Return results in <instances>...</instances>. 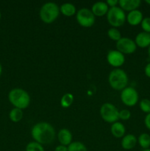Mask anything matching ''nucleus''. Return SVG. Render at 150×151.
Returning <instances> with one entry per match:
<instances>
[{
    "label": "nucleus",
    "mask_w": 150,
    "mask_h": 151,
    "mask_svg": "<svg viewBox=\"0 0 150 151\" xmlns=\"http://www.w3.org/2000/svg\"><path fill=\"white\" fill-rule=\"evenodd\" d=\"M31 135L35 142L43 145L52 143L55 139L56 133L51 124L46 122H41L32 127Z\"/></svg>",
    "instance_id": "f257e3e1"
},
{
    "label": "nucleus",
    "mask_w": 150,
    "mask_h": 151,
    "mask_svg": "<svg viewBox=\"0 0 150 151\" xmlns=\"http://www.w3.org/2000/svg\"><path fill=\"white\" fill-rule=\"evenodd\" d=\"M8 100L14 106L21 110L26 109L30 103V97L25 90L20 88L12 89L8 94Z\"/></svg>",
    "instance_id": "f03ea898"
},
{
    "label": "nucleus",
    "mask_w": 150,
    "mask_h": 151,
    "mask_svg": "<svg viewBox=\"0 0 150 151\" xmlns=\"http://www.w3.org/2000/svg\"><path fill=\"white\" fill-rule=\"evenodd\" d=\"M108 83L114 90L122 91L127 87L128 76L123 69H115L109 74Z\"/></svg>",
    "instance_id": "7ed1b4c3"
},
{
    "label": "nucleus",
    "mask_w": 150,
    "mask_h": 151,
    "mask_svg": "<svg viewBox=\"0 0 150 151\" xmlns=\"http://www.w3.org/2000/svg\"><path fill=\"white\" fill-rule=\"evenodd\" d=\"M60 7L54 2H47L43 4L40 10V18L46 24H51L57 19L60 14Z\"/></svg>",
    "instance_id": "20e7f679"
},
{
    "label": "nucleus",
    "mask_w": 150,
    "mask_h": 151,
    "mask_svg": "<svg viewBox=\"0 0 150 151\" xmlns=\"http://www.w3.org/2000/svg\"><path fill=\"white\" fill-rule=\"evenodd\" d=\"M126 16L124 11L120 7H110L107 13V19L108 23L115 28L120 27L126 22Z\"/></svg>",
    "instance_id": "39448f33"
},
{
    "label": "nucleus",
    "mask_w": 150,
    "mask_h": 151,
    "mask_svg": "<svg viewBox=\"0 0 150 151\" xmlns=\"http://www.w3.org/2000/svg\"><path fill=\"white\" fill-rule=\"evenodd\" d=\"M100 114L104 121L108 123H114L119 119V111L113 104L104 103L100 109Z\"/></svg>",
    "instance_id": "423d86ee"
},
{
    "label": "nucleus",
    "mask_w": 150,
    "mask_h": 151,
    "mask_svg": "<svg viewBox=\"0 0 150 151\" xmlns=\"http://www.w3.org/2000/svg\"><path fill=\"white\" fill-rule=\"evenodd\" d=\"M76 19L78 24L83 27H91L95 23V16L88 8H82L78 10Z\"/></svg>",
    "instance_id": "0eeeda50"
},
{
    "label": "nucleus",
    "mask_w": 150,
    "mask_h": 151,
    "mask_svg": "<svg viewBox=\"0 0 150 151\" xmlns=\"http://www.w3.org/2000/svg\"><path fill=\"white\" fill-rule=\"evenodd\" d=\"M139 99L138 93L132 87H126L121 93V100L125 106L132 107L137 104Z\"/></svg>",
    "instance_id": "6e6552de"
},
{
    "label": "nucleus",
    "mask_w": 150,
    "mask_h": 151,
    "mask_svg": "<svg viewBox=\"0 0 150 151\" xmlns=\"http://www.w3.org/2000/svg\"><path fill=\"white\" fill-rule=\"evenodd\" d=\"M116 48L118 51L121 52L122 54L129 55L135 52L137 49V46L135 41L132 39L126 37H122L116 42Z\"/></svg>",
    "instance_id": "1a4fd4ad"
},
{
    "label": "nucleus",
    "mask_w": 150,
    "mask_h": 151,
    "mask_svg": "<svg viewBox=\"0 0 150 151\" xmlns=\"http://www.w3.org/2000/svg\"><path fill=\"white\" fill-rule=\"evenodd\" d=\"M107 60L110 66L116 67L117 69L118 67H120L124 63V55L118 51L117 50H110L107 53Z\"/></svg>",
    "instance_id": "9d476101"
},
{
    "label": "nucleus",
    "mask_w": 150,
    "mask_h": 151,
    "mask_svg": "<svg viewBox=\"0 0 150 151\" xmlns=\"http://www.w3.org/2000/svg\"><path fill=\"white\" fill-rule=\"evenodd\" d=\"M144 17L141 11L139 10H135L128 13L126 20L131 26H137L141 23Z\"/></svg>",
    "instance_id": "9b49d317"
},
{
    "label": "nucleus",
    "mask_w": 150,
    "mask_h": 151,
    "mask_svg": "<svg viewBox=\"0 0 150 151\" xmlns=\"http://www.w3.org/2000/svg\"><path fill=\"white\" fill-rule=\"evenodd\" d=\"M140 0H120L119 1V7L124 11L131 12L132 10H138L141 5Z\"/></svg>",
    "instance_id": "f8f14e48"
},
{
    "label": "nucleus",
    "mask_w": 150,
    "mask_h": 151,
    "mask_svg": "<svg viewBox=\"0 0 150 151\" xmlns=\"http://www.w3.org/2000/svg\"><path fill=\"white\" fill-rule=\"evenodd\" d=\"M109 10V7L104 1H97L94 3L91 8V11L95 16H101L107 15Z\"/></svg>",
    "instance_id": "ddd939ff"
},
{
    "label": "nucleus",
    "mask_w": 150,
    "mask_h": 151,
    "mask_svg": "<svg viewBox=\"0 0 150 151\" xmlns=\"http://www.w3.org/2000/svg\"><path fill=\"white\" fill-rule=\"evenodd\" d=\"M57 139L60 145L68 147L72 142V134L69 130L63 128L59 131L57 134Z\"/></svg>",
    "instance_id": "4468645a"
},
{
    "label": "nucleus",
    "mask_w": 150,
    "mask_h": 151,
    "mask_svg": "<svg viewBox=\"0 0 150 151\" xmlns=\"http://www.w3.org/2000/svg\"><path fill=\"white\" fill-rule=\"evenodd\" d=\"M136 46L141 48H146L150 46V33L146 32H139L135 39Z\"/></svg>",
    "instance_id": "2eb2a0df"
},
{
    "label": "nucleus",
    "mask_w": 150,
    "mask_h": 151,
    "mask_svg": "<svg viewBox=\"0 0 150 151\" xmlns=\"http://www.w3.org/2000/svg\"><path fill=\"white\" fill-rule=\"evenodd\" d=\"M137 142H138V139L133 134H126L122 138L121 145L123 149L129 150L135 147Z\"/></svg>",
    "instance_id": "dca6fc26"
},
{
    "label": "nucleus",
    "mask_w": 150,
    "mask_h": 151,
    "mask_svg": "<svg viewBox=\"0 0 150 151\" xmlns=\"http://www.w3.org/2000/svg\"><path fill=\"white\" fill-rule=\"evenodd\" d=\"M110 131H111L112 135L116 138H123L124 137L126 128L122 123L116 122L111 125Z\"/></svg>",
    "instance_id": "f3484780"
},
{
    "label": "nucleus",
    "mask_w": 150,
    "mask_h": 151,
    "mask_svg": "<svg viewBox=\"0 0 150 151\" xmlns=\"http://www.w3.org/2000/svg\"><path fill=\"white\" fill-rule=\"evenodd\" d=\"M60 12L65 16H73L76 13V7L71 3H64L60 7Z\"/></svg>",
    "instance_id": "a211bd4d"
},
{
    "label": "nucleus",
    "mask_w": 150,
    "mask_h": 151,
    "mask_svg": "<svg viewBox=\"0 0 150 151\" xmlns=\"http://www.w3.org/2000/svg\"><path fill=\"white\" fill-rule=\"evenodd\" d=\"M10 120L13 122H19L23 118V111L21 109H18V108H14L12 109L9 114Z\"/></svg>",
    "instance_id": "6ab92c4d"
},
{
    "label": "nucleus",
    "mask_w": 150,
    "mask_h": 151,
    "mask_svg": "<svg viewBox=\"0 0 150 151\" xmlns=\"http://www.w3.org/2000/svg\"><path fill=\"white\" fill-rule=\"evenodd\" d=\"M138 142L139 145L142 147L143 149L146 150V149H149L150 147V136L149 134H141L139 136L138 139Z\"/></svg>",
    "instance_id": "aec40b11"
},
{
    "label": "nucleus",
    "mask_w": 150,
    "mask_h": 151,
    "mask_svg": "<svg viewBox=\"0 0 150 151\" xmlns=\"http://www.w3.org/2000/svg\"><path fill=\"white\" fill-rule=\"evenodd\" d=\"M74 102V96L71 93H66L63 97H61L60 100V105L64 109L69 108L72 105Z\"/></svg>",
    "instance_id": "412c9836"
},
{
    "label": "nucleus",
    "mask_w": 150,
    "mask_h": 151,
    "mask_svg": "<svg viewBox=\"0 0 150 151\" xmlns=\"http://www.w3.org/2000/svg\"><path fill=\"white\" fill-rule=\"evenodd\" d=\"M68 151H88L87 147L80 142H73L68 146Z\"/></svg>",
    "instance_id": "4be33fe9"
},
{
    "label": "nucleus",
    "mask_w": 150,
    "mask_h": 151,
    "mask_svg": "<svg viewBox=\"0 0 150 151\" xmlns=\"http://www.w3.org/2000/svg\"><path fill=\"white\" fill-rule=\"evenodd\" d=\"M107 35H108V37L110 39L116 41V42L122 38L120 31L117 28L115 27H112L108 29V31H107Z\"/></svg>",
    "instance_id": "5701e85b"
},
{
    "label": "nucleus",
    "mask_w": 150,
    "mask_h": 151,
    "mask_svg": "<svg viewBox=\"0 0 150 151\" xmlns=\"http://www.w3.org/2000/svg\"><path fill=\"white\" fill-rule=\"evenodd\" d=\"M26 151H45L42 145L36 142H31L28 143L26 146Z\"/></svg>",
    "instance_id": "b1692460"
},
{
    "label": "nucleus",
    "mask_w": 150,
    "mask_h": 151,
    "mask_svg": "<svg viewBox=\"0 0 150 151\" xmlns=\"http://www.w3.org/2000/svg\"><path fill=\"white\" fill-rule=\"evenodd\" d=\"M140 109L146 114L150 113V100L149 99H143L140 102Z\"/></svg>",
    "instance_id": "393cba45"
},
{
    "label": "nucleus",
    "mask_w": 150,
    "mask_h": 151,
    "mask_svg": "<svg viewBox=\"0 0 150 151\" xmlns=\"http://www.w3.org/2000/svg\"><path fill=\"white\" fill-rule=\"evenodd\" d=\"M141 24L144 32L150 33V17L144 18Z\"/></svg>",
    "instance_id": "a878e982"
},
{
    "label": "nucleus",
    "mask_w": 150,
    "mask_h": 151,
    "mask_svg": "<svg viewBox=\"0 0 150 151\" xmlns=\"http://www.w3.org/2000/svg\"><path fill=\"white\" fill-rule=\"evenodd\" d=\"M131 117V113L127 109H122L119 111V119L122 120H128Z\"/></svg>",
    "instance_id": "bb28decb"
},
{
    "label": "nucleus",
    "mask_w": 150,
    "mask_h": 151,
    "mask_svg": "<svg viewBox=\"0 0 150 151\" xmlns=\"http://www.w3.org/2000/svg\"><path fill=\"white\" fill-rule=\"evenodd\" d=\"M106 3L108 5V7H116V4H119V1H117V0H108V1H106Z\"/></svg>",
    "instance_id": "cd10ccee"
},
{
    "label": "nucleus",
    "mask_w": 150,
    "mask_h": 151,
    "mask_svg": "<svg viewBox=\"0 0 150 151\" xmlns=\"http://www.w3.org/2000/svg\"><path fill=\"white\" fill-rule=\"evenodd\" d=\"M144 123H145L146 127L149 130H150V113L146 116L145 119H144Z\"/></svg>",
    "instance_id": "c85d7f7f"
},
{
    "label": "nucleus",
    "mask_w": 150,
    "mask_h": 151,
    "mask_svg": "<svg viewBox=\"0 0 150 151\" xmlns=\"http://www.w3.org/2000/svg\"><path fill=\"white\" fill-rule=\"evenodd\" d=\"M144 72H145V75L148 78H150V62L146 65L145 69H144Z\"/></svg>",
    "instance_id": "c756f323"
},
{
    "label": "nucleus",
    "mask_w": 150,
    "mask_h": 151,
    "mask_svg": "<svg viewBox=\"0 0 150 151\" xmlns=\"http://www.w3.org/2000/svg\"><path fill=\"white\" fill-rule=\"evenodd\" d=\"M54 151H68V147L60 145H57L55 147Z\"/></svg>",
    "instance_id": "7c9ffc66"
},
{
    "label": "nucleus",
    "mask_w": 150,
    "mask_h": 151,
    "mask_svg": "<svg viewBox=\"0 0 150 151\" xmlns=\"http://www.w3.org/2000/svg\"><path fill=\"white\" fill-rule=\"evenodd\" d=\"M1 72H2V67H1V63H0V76H1Z\"/></svg>",
    "instance_id": "2f4dec72"
},
{
    "label": "nucleus",
    "mask_w": 150,
    "mask_h": 151,
    "mask_svg": "<svg viewBox=\"0 0 150 151\" xmlns=\"http://www.w3.org/2000/svg\"><path fill=\"white\" fill-rule=\"evenodd\" d=\"M148 55H149V57L150 58V46L148 47Z\"/></svg>",
    "instance_id": "473e14b6"
},
{
    "label": "nucleus",
    "mask_w": 150,
    "mask_h": 151,
    "mask_svg": "<svg viewBox=\"0 0 150 151\" xmlns=\"http://www.w3.org/2000/svg\"><path fill=\"white\" fill-rule=\"evenodd\" d=\"M146 3H147L148 4H149L150 5V0H146Z\"/></svg>",
    "instance_id": "72a5a7b5"
},
{
    "label": "nucleus",
    "mask_w": 150,
    "mask_h": 151,
    "mask_svg": "<svg viewBox=\"0 0 150 151\" xmlns=\"http://www.w3.org/2000/svg\"><path fill=\"white\" fill-rule=\"evenodd\" d=\"M143 151H150V149L149 148V149H146V150H144Z\"/></svg>",
    "instance_id": "f704fd0d"
},
{
    "label": "nucleus",
    "mask_w": 150,
    "mask_h": 151,
    "mask_svg": "<svg viewBox=\"0 0 150 151\" xmlns=\"http://www.w3.org/2000/svg\"><path fill=\"white\" fill-rule=\"evenodd\" d=\"M0 19H1V13H0Z\"/></svg>",
    "instance_id": "c9c22d12"
}]
</instances>
